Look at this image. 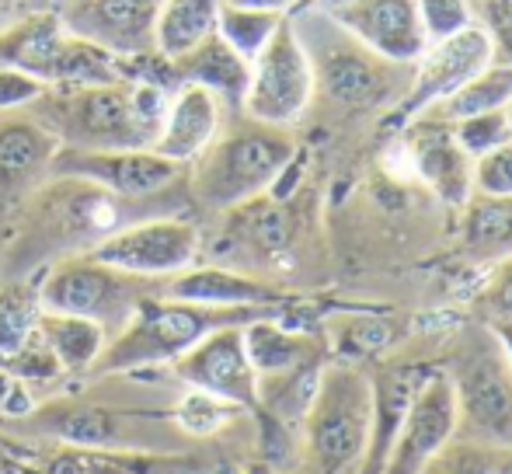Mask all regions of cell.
<instances>
[{
  "mask_svg": "<svg viewBox=\"0 0 512 474\" xmlns=\"http://www.w3.org/2000/svg\"><path fill=\"white\" fill-rule=\"evenodd\" d=\"M164 0H53L67 32L95 42L112 56L157 53V14Z\"/></svg>",
  "mask_w": 512,
  "mask_h": 474,
  "instance_id": "2e32d148",
  "label": "cell"
},
{
  "mask_svg": "<svg viewBox=\"0 0 512 474\" xmlns=\"http://www.w3.org/2000/svg\"><path fill=\"white\" fill-rule=\"evenodd\" d=\"M237 412H244V408L213 398V394L192 391V387H189V394H185V398L178 401V408H175V422H178V429H182V433L206 436V433H216V429H220L223 422L234 419Z\"/></svg>",
  "mask_w": 512,
  "mask_h": 474,
  "instance_id": "1f68e13d",
  "label": "cell"
},
{
  "mask_svg": "<svg viewBox=\"0 0 512 474\" xmlns=\"http://www.w3.org/2000/svg\"><path fill=\"white\" fill-rule=\"evenodd\" d=\"M35 332L49 346V353L56 356V363L63 366V373H91L102 356L108 335L102 325L88 318H77V314H53L39 311L35 321Z\"/></svg>",
  "mask_w": 512,
  "mask_h": 474,
  "instance_id": "484cf974",
  "label": "cell"
},
{
  "mask_svg": "<svg viewBox=\"0 0 512 474\" xmlns=\"http://www.w3.org/2000/svg\"><path fill=\"white\" fill-rule=\"evenodd\" d=\"M415 4H418V18H422L429 42L457 35L460 28H467L474 21L471 0H415Z\"/></svg>",
  "mask_w": 512,
  "mask_h": 474,
  "instance_id": "836d02e7",
  "label": "cell"
},
{
  "mask_svg": "<svg viewBox=\"0 0 512 474\" xmlns=\"http://www.w3.org/2000/svg\"><path fill=\"white\" fill-rule=\"evenodd\" d=\"M401 147H405L415 175L436 192L443 203L464 206L474 192V161L453 136V122L439 112L425 109L401 126Z\"/></svg>",
  "mask_w": 512,
  "mask_h": 474,
  "instance_id": "e0dca14e",
  "label": "cell"
},
{
  "mask_svg": "<svg viewBox=\"0 0 512 474\" xmlns=\"http://www.w3.org/2000/svg\"><path fill=\"white\" fill-rule=\"evenodd\" d=\"M297 157V140L286 126H265L241 109L227 112L213 143L189 164L196 203L209 210H237L262 199Z\"/></svg>",
  "mask_w": 512,
  "mask_h": 474,
  "instance_id": "7a4b0ae2",
  "label": "cell"
},
{
  "mask_svg": "<svg viewBox=\"0 0 512 474\" xmlns=\"http://www.w3.org/2000/svg\"><path fill=\"white\" fill-rule=\"evenodd\" d=\"M290 21L314 70V95L321 91L324 98L345 109H387L401 102L411 67L370 53L324 11L297 7L290 11Z\"/></svg>",
  "mask_w": 512,
  "mask_h": 474,
  "instance_id": "277c9868",
  "label": "cell"
},
{
  "mask_svg": "<svg viewBox=\"0 0 512 474\" xmlns=\"http://www.w3.org/2000/svg\"><path fill=\"white\" fill-rule=\"evenodd\" d=\"M502 112H506V122H509V129H512V98H509V105Z\"/></svg>",
  "mask_w": 512,
  "mask_h": 474,
  "instance_id": "ee69618b",
  "label": "cell"
},
{
  "mask_svg": "<svg viewBox=\"0 0 512 474\" xmlns=\"http://www.w3.org/2000/svg\"><path fill=\"white\" fill-rule=\"evenodd\" d=\"M60 140L28 109L0 112V206L32 196L49 178Z\"/></svg>",
  "mask_w": 512,
  "mask_h": 474,
  "instance_id": "d6986e66",
  "label": "cell"
},
{
  "mask_svg": "<svg viewBox=\"0 0 512 474\" xmlns=\"http://www.w3.org/2000/svg\"><path fill=\"white\" fill-rule=\"evenodd\" d=\"M453 436H457V398H453L450 373L443 366H432L401 419L384 474H422L425 464Z\"/></svg>",
  "mask_w": 512,
  "mask_h": 474,
  "instance_id": "9a60e30c",
  "label": "cell"
},
{
  "mask_svg": "<svg viewBox=\"0 0 512 474\" xmlns=\"http://www.w3.org/2000/svg\"><path fill=\"white\" fill-rule=\"evenodd\" d=\"M39 474H196L182 457L147 450H95L63 447L42 457Z\"/></svg>",
  "mask_w": 512,
  "mask_h": 474,
  "instance_id": "cb8c5ba5",
  "label": "cell"
},
{
  "mask_svg": "<svg viewBox=\"0 0 512 474\" xmlns=\"http://www.w3.org/2000/svg\"><path fill=\"white\" fill-rule=\"evenodd\" d=\"M324 14H331L370 53L401 67H411L429 46L415 0H349Z\"/></svg>",
  "mask_w": 512,
  "mask_h": 474,
  "instance_id": "ac0fdd59",
  "label": "cell"
},
{
  "mask_svg": "<svg viewBox=\"0 0 512 474\" xmlns=\"http://www.w3.org/2000/svg\"><path fill=\"white\" fill-rule=\"evenodd\" d=\"M474 192L512 196V140L474 161Z\"/></svg>",
  "mask_w": 512,
  "mask_h": 474,
  "instance_id": "d590c367",
  "label": "cell"
},
{
  "mask_svg": "<svg viewBox=\"0 0 512 474\" xmlns=\"http://www.w3.org/2000/svg\"><path fill=\"white\" fill-rule=\"evenodd\" d=\"M495 454H499V450L474 447V443H464V440H450L429 464H425L422 474H495Z\"/></svg>",
  "mask_w": 512,
  "mask_h": 474,
  "instance_id": "d6a6232c",
  "label": "cell"
},
{
  "mask_svg": "<svg viewBox=\"0 0 512 474\" xmlns=\"http://www.w3.org/2000/svg\"><path fill=\"white\" fill-rule=\"evenodd\" d=\"M460 210H464L460 244H464L467 258L495 265L512 255V196L471 192Z\"/></svg>",
  "mask_w": 512,
  "mask_h": 474,
  "instance_id": "d4e9b609",
  "label": "cell"
},
{
  "mask_svg": "<svg viewBox=\"0 0 512 474\" xmlns=\"http://www.w3.org/2000/svg\"><path fill=\"white\" fill-rule=\"evenodd\" d=\"M35 286H39L42 311L88 318L102 325L112 339L143 300L161 297L164 279L133 276V272L98 262L91 251H77V255H63L60 262L49 265L42 279H35Z\"/></svg>",
  "mask_w": 512,
  "mask_h": 474,
  "instance_id": "52a82bcc",
  "label": "cell"
},
{
  "mask_svg": "<svg viewBox=\"0 0 512 474\" xmlns=\"http://www.w3.org/2000/svg\"><path fill=\"white\" fill-rule=\"evenodd\" d=\"M32 0H0V32H4L7 25H14V21H21L25 14H32Z\"/></svg>",
  "mask_w": 512,
  "mask_h": 474,
  "instance_id": "f35d334b",
  "label": "cell"
},
{
  "mask_svg": "<svg viewBox=\"0 0 512 474\" xmlns=\"http://www.w3.org/2000/svg\"><path fill=\"white\" fill-rule=\"evenodd\" d=\"M171 77H175V84H199V88L213 91L230 112H237L244 102V91H248L251 63L237 49H230L220 39V32H213L171 60Z\"/></svg>",
  "mask_w": 512,
  "mask_h": 474,
  "instance_id": "7402d4cb",
  "label": "cell"
},
{
  "mask_svg": "<svg viewBox=\"0 0 512 474\" xmlns=\"http://www.w3.org/2000/svg\"><path fill=\"white\" fill-rule=\"evenodd\" d=\"M457 398V436L488 450H512V366L495 339L492 325H471L460 335L450 363Z\"/></svg>",
  "mask_w": 512,
  "mask_h": 474,
  "instance_id": "8992f818",
  "label": "cell"
},
{
  "mask_svg": "<svg viewBox=\"0 0 512 474\" xmlns=\"http://www.w3.org/2000/svg\"><path fill=\"white\" fill-rule=\"evenodd\" d=\"M310 102H314V70H310L304 42L286 14L262 53L251 60L241 112L265 126L290 129L307 112Z\"/></svg>",
  "mask_w": 512,
  "mask_h": 474,
  "instance_id": "30bf717a",
  "label": "cell"
},
{
  "mask_svg": "<svg viewBox=\"0 0 512 474\" xmlns=\"http://www.w3.org/2000/svg\"><path fill=\"white\" fill-rule=\"evenodd\" d=\"M509 98H512V63L495 60V63H488L481 74H474L460 91H453L443 105H432V112L457 122L464 116H478V112L506 109Z\"/></svg>",
  "mask_w": 512,
  "mask_h": 474,
  "instance_id": "83f0119b",
  "label": "cell"
},
{
  "mask_svg": "<svg viewBox=\"0 0 512 474\" xmlns=\"http://www.w3.org/2000/svg\"><path fill=\"white\" fill-rule=\"evenodd\" d=\"M227 4L237 7H258V11H276V14H290L300 0H227Z\"/></svg>",
  "mask_w": 512,
  "mask_h": 474,
  "instance_id": "ab89813d",
  "label": "cell"
},
{
  "mask_svg": "<svg viewBox=\"0 0 512 474\" xmlns=\"http://www.w3.org/2000/svg\"><path fill=\"white\" fill-rule=\"evenodd\" d=\"M453 136H457V143L464 147V154L471 157V161H478V157L492 154L495 147L509 143L512 129L506 122V112L495 109V112H478V116L457 119L453 122Z\"/></svg>",
  "mask_w": 512,
  "mask_h": 474,
  "instance_id": "4dcf8cb0",
  "label": "cell"
},
{
  "mask_svg": "<svg viewBox=\"0 0 512 474\" xmlns=\"http://www.w3.org/2000/svg\"><path fill=\"white\" fill-rule=\"evenodd\" d=\"M373 377L356 363L321 366L304 412V474H359L370 450Z\"/></svg>",
  "mask_w": 512,
  "mask_h": 474,
  "instance_id": "5b68a950",
  "label": "cell"
},
{
  "mask_svg": "<svg viewBox=\"0 0 512 474\" xmlns=\"http://www.w3.org/2000/svg\"><path fill=\"white\" fill-rule=\"evenodd\" d=\"M488 325H492L495 339H499L502 353H506V359H509V366H512V325H509V321H488Z\"/></svg>",
  "mask_w": 512,
  "mask_h": 474,
  "instance_id": "60d3db41",
  "label": "cell"
},
{
  "mask_svg": "<svg viewBox=\"0 0 512 474\" xmlns=\"http://www.w3.org/2000/svg\"><path fill=\"white\" fill-rule=\"evenodd\" d=\"M0 63L39 77L46 88L122 81L115 56L67 32L56 11H32L0 32Z\"/></svg>",
  "mask_w": 512,
  "mask_h": 474,
  "instance_id": "ba28073f",
  "label": "cell"
},
{
  "mask_svg": "<svg viewBox=\"0 0 512 474\" xmlns=\"http://www.w3.org/2000/svg\"><path fill=\"white\" fill-rule=\"evenodd\" d=\"M171 373L178 384L230 401L244 412L258 408V373L251 366L248 346H244V325L209 332L189 353H182L171 363Z\"/></svg>",
  "mask_w": 512,
  "mask_h": 474,
  "instance_id": "5bb4252c",
  "label": "cell"
},
{
  "mask_svg": "<svg viewBox=\"0 0 512 474\" xmlns=\"http://www.w3.org/2000/svg\"><path fill=\"white\" fill-rule=\"evenodd\" d=\"M342 4H349V0H300L297 7H310V11H335V7H342ZM293 7V11H297Z\"/></svg>",
  "mask_w": 512,
  "mask_h": 474,
  "instance_id": "b9f144b4",
  "label": "cell"
},
{
  "mask_svg": "<svg viewBox=\"0 0 512 474\" xmlns=\"http://www.w3.org/2000/svg\"><path fill=\"white\" fill-rule=\"evenodd\" d=\"M168 88L136 81L46 88L25 109L70 150H150L168 112Z\"/></svg>",
  "mask_w": 512,
  "mask_h": 474,
  "instance_id": "6da1fadb",
  "label": "cell"
},
{
  "mask_svg": "<svg viewBox=\"0 0 512 474\" xmlns=\"http://www.w3.org/2000/svg\"><path fill=\"white\" fill-rule=\"evenodd\" d=\"M283 18H286V14H276V11L223 4L220 21H216V32H220V39L227 42L230 49H237V53L251 63L265 49V42L272 39V32H276Z\"/></svg>",
  "mask_w": 512,
  "mask_h": 474,
  "instance_id": "f546056e",
  "label": "cell"
},
{
  "mask_svg": "<svg viewBox=\"0 0 512 474\" xmlns=\"http://www.w3.org/2000/svg\"><path fill=\"white\" fill-rule=\"evenodd\" d=\"M485 307H488V321H509L512 325V255L492 265Z\"/></svg>",
  "mask_w": 512,
  "mask_h": 474,
  "instance_id": "74e56055",
  "label": "cell"
},
{
  "mask_svg": "<svg viewBox=\"0 0 512 474\" xmlns=\"http://www.w3.org/2000/svg\"><path fill=\"white\" fill-rule=\"evenodd\" d=\"M227 105L213 95V91L199 88V84H178L168 98V112H164L161 133L154 140V154L168 157V161L189 168L199 154L213 143L220 133L223 119H227Z\"/></svg>",
  "mask_w": 512,
  "mask_h": 474,
  "instance_id": "ffe728a7",
  "label": "cell"
},
{
  "mask_svg": "<svg viewBox=\"0 0 512 474\" xmlns=\"http://www.w3.org/2000/svg\"><path fill=\"white\" fill-rule=\"evenodd\" d=\"M227 0H164L161 14H157V53L175 60L185 49L203 42L206 35L216 32V21Z\"/></svg>",
  "mask_w": 512,
  "mask_h": 474,
  "instance_id": "4316f807",
  "label": "cell"
},
{
  "mask_svg": "<svg viewBox=\"0 0 512 474\" xmlns=\"http://www.w3.org/2000/svg\"><path fill=\"white\" fill-rule=\"evenodd\" d=\"M495 63V46L492 35L471 21L467 28H460L457 35H446L425 46V53L411 63L408 88L401 95V102L394 105L391 119L405 126L408 119H415L418 112L432 109V105H443L453 91H460L474 74Z\"/></svg>",
  "mask_w": 512,
  "mask_h": 474,
  "instance_id": "8fae6325",
  "label": "cell"
},
{
  "mask_svg": "<svg viewBox=\"0 0 512 474\" xmlns=\"http://www.w3.org/2000/svg\"><path fill=\"white\" fill-rule=\"evenodd\" d=\"M161 297L192 300V304L213 307H276L283 304V293H276L269 283L244 272L223 269V265H189L185 272L164 279Z\"/></svg>",
  "mask_w": 512,
  "mask_h": 474,
  "instance_id": "44dd1931",
  "label": "cell"
},
{
  "mask_svg": "<svg viewBox=\"0 0 512 474\" xmlns=\"http://www.w3.org/2000/svg\"><path fill=\"white\" fill-rule=\"evenodd\" d=\"M91 255L105 265L147 279H168L185 272L199 258V231L185 217H147L126 224L91 248Z\"/></svg>",
  "mask_w": 512,
  "mask_h": 474,
  "instance_id": "7c38bea8",
  "label": "cell"
},
{
  "mask_svg": "<svg viewBox=\"0 0 512 474\" xmlns=\"http://www.w3.org/2000/svg\"><path fill=\"white\" fill-rule=\"evenodd\" d=\"M244 346H248L251 366L258 373V384L262 380H279L290 377V373L310 370V366H321V346L310 339L307 332L283 325V314H272V318H258L244 325Z\"/></svg>",
  "mask_w": 512,
  "mask_h": 474,
  "instance_id": "603a6c76",
  "label": "cell"
},
{
  "mask_svg": "<svg viewBox=\"0 0 512 474\" xmlns=\"http://www.w3.org/2000/svg\"><path fill=\"white\" fill-rule=\"evenodd\" d=\"M42 91H46V84H42L39 77L25 74V70H18V67H7V63H0V112L25 109V105L35 102Z\"/></svg>",
  "mask_w": 512,
  "mask_h": 474,
  "instance_id": "8d00e7d4",
  "label": "cell"
},
{
  "mask_svg": "<svg viewBox=\"0 0 512 474\" xmlns=\"http://www.w3.org/2000/svg\"><path fill=\"white\" fill-rule=\"evenodd\" d=\"M283 314V304L276 307H213L192 304V300L171 297H147L133 311V318L105 342L91 377L105 373H140L154 366H171L182 353H189L199 339L227 325H248L258 318Z\"/></svg>",
  "mask_w": 512,
  "mask_h": 474,
  "instance_id": "3957f363",
  "label": "cell"
},
{
  "mask_svg": "<svg viewBox=\"0 0 512 474\" xmlns=\"http://www.w3.org/2000/svg\"><path fill=\"white\" fill-rule=\"evenodd\" d=\"M39 286L28 279L0 283V363L11 359L32 339L35 321H39Z\"/></svg>",
  "mask_w": 512,
  "mask_h": 474,
  "instance_id": "f1b7e54d",
  "label": "cell"
},
{
  "mask_svg": "<svg viewBox=\"0 0 512 474\" xmlns=\"http://www.w3.org/2000/svg\"><path fill=\"white\" fill-rule=\"evenodd\" d=\"M495 474H512V450H499L495 454Z\"/></svg>",
  "mask_w": 512,
  "mask_h": 474,
  "instance_id": "7bdbcfd3",
  "label": "cell"
},
{
  "mask_svg": "<svg viewBox=\"0 0 512 474\" xmlns=\"http://www.w3.org/2000/svg\"><path fill=\"white\" fill-rule=\"evenodd\" d=\"M474 21L492 35L495 60L512 63V0H471Z\"/></svg>",
  "mask_w": 512,
  "mask_h": 474,
  "instance_id": "e575fe53",
  "label": "cell"
},
{
  "mask_svg": "<svg viewBox=\"0 0 512 474\" xmlns=\"http://www.w3.org/2000/svg\"><path fill=\"white\" fill-rule=\"evenodd\" d=\"M182 164L154 150H70L60 147L49 164V178H81L122 199H150L178 185Z\"/></svg>",
  "mask_w": 512,
  "mask_h": 474,
  "instance_id": "4fadbf2b",
  "label": "cell"
},
{
  "mask_svg": "<svg viewBox=\"0 0 512 474\" xmlns=\"http://www.w3.org/2000/svg\"><path fill=\"white\" fill-rule=\"evenodd\" d=\"M157 412H129L115 408L108 398H53L18 419V429H35L39 436L67 443V447H95V450H147L161 447L157 433Z\"/></svg>",
  "mask_w": 512,
  "mask_h": 474,
  "instance_id": "9c48e42d",
  "label": "cell"
}]
</instances>
